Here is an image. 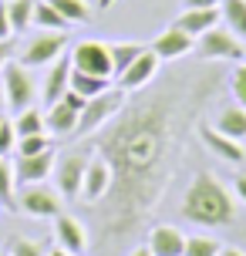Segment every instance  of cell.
I'll return each instance as SVG.
<instances>
[{
	"mask_svg": "<svg viewBox=\"0 0 246 256\" xmlns=\"http://www.w3.org/2000/svg\"><path fill=\"white\" fill-rule=\"evenodd\" d=\"M182 216L196 222V226H230L236 219V202H233V192L226 189L212 172H199L189 189L182 196Z\"/></svg>",
	"mask_w": 246,
	"mask_h": 256,
	"instance_id": "cell-2",
	"label": "cell"
},
{
	"mask_svg": "<svg viewBox=\"0 0 246 256\" xmlns=\"http://www.w3.org/2000/svg\"><path fill=\"white\" fill-rule=\"evenodd\" d=\"M216 128H220L222 135L243 142L246 138V108H243V104H230V108H222L220 115H216Z\"/></svg>",
	"mask_w": 246,
	"mask_h": 256,
	"instance_id": "cell-20",
	"label": "cell"
},
{
	"mask_svg": "<svg viewBox=\"0 0 246 256\" xmlns=\"http://www.w3.org/2000/svg\"><path fill=\"white\" fill-rule=\"evenodd\" d=\"M199 135H202V142H206V148L212 155H220L222 162H243L246 152H243V142L230 138V135H222L216 125H199Z\"/></svg>",
	"mask_w": 246,
	"mask_h": 256,
	"instance_id": "cell-17",
	"label": "cell"
},
{
	"mask_svg": "<svg viewBox=\"0 0 246 256\" xmlns=\"http://www.w3.org/2000/svg\"><path fill=\"white\" fill-rule=\"evenodd\" d=\"M128 256H152V250H148V246H135Z\"/></svg>",
	"mask_w": 246,
	"mask_h": 256,
	"instance_id": "cell-38",
	"label": "cell"
},
{
	"mask_svg": "<svg viewBox=\"0 0 246 256\" xmlns=\"http://www.w3.org/2000/svg\"><path fill=\"white\" fill-rule=\"evenodd\" d=\"M220 78H168L166 84H145L142 94L125 98L98 135H88L104 162L112 166V189L98 202V250H115L138 232L145 216L162 199L186 128L206 102Z\"/></svg>",
	"mask_w": 246,
	"mask_h": 256,
	"instance_id": "cell-1",
	"label": "cell"
},
{
	"mask_svg": "<svg viewBox=\"0 0 246 256\" xmlns=\"http://www.w3.org/2000/svg\"><path fill=\"white\" fill-rule=\"evenodd\" d=\"M125 98H128V91H122V88H112L102 91V94H94V98H88L84 102V108H81V115H78V128H74V135L78 138H88V135H94L102 125H108L112 118L122 112V104H125Z\"/></svg>",
	"mask_w": 246,
	"mask_h": 256,
	"instance_id": "cell-3",
	"label": "cell"
},
{
	"mask_svg": "<svg viewBox=\"0 0 246 256\" xmlns=\"http://www.w3.org/2000/svg\"><path fill=\"white\" fill-rule=\"evenodd\" d=\"M54 236H58V246L61 250H68L71 256H81L84 250H88V230L81 226L74 216H54Z\"/></svg>",
	"mask_w": 246,
	"mask_h": 256,
	"instance_id": "cell-15",
	"label": "cell"
},
{
	"mask_svg": "<svg viewBox=\"0 0 246 256\" xmlns=\"http://www.w3.org/2000/svg\"><path fill=\"white\" fill-rule=\"evenodd\" d=\"M196 54L202 61H246V48L230 27H209L206 34L196 38Z\"/></svg>",
	"mask_w": 246,
	"mask_h": 256,
	"instance_id": "cell-5",
	"label": "cell"
},
{
	"mask_svg": "<svg viewBox=\"0 0 246 256\" xmlns=\"http://www.w3.org/2000/svg\"><path fill=\"white\" fill-rule=\"evenodd\" d=\"M182 7L186 10H192V7H220V0H182Z\"/></svg>",
	"mask_w": 246,
	"mask_h": 256,
	"instance_id": "cell-37",
	"label": "cell"
},
{
	"mask_svg": "<svg viewBox=\"0 0 246 256\" xmlns=\"http://www.w3.org/2000/svg\"><path fill=\"white\" fill-rule=\"evenodd\" d=\"M230 88H233L236 104H243V108H246V61H240V64H236L233 78H230Z\"/></svg>",
	"mask_w": 246,
	"mask_h": 256,
	"instance_id": "cell-32",
	"label": "cell"
},
{
	"mask_svg": "<svg viewBox=\"0 0 246 256\" xmlns=\"http://www.w3.org/2000/svg\"><path fill=\"white\" fill-rule=\"evenodd\" d=\"M88 168V155L84 152H68L54 158V189L61 192V199H78L81 196V179Z\"/></svg>",
	"mask_w": 246,
	"mask_h": 256,
	"instance_id": "cell-8",
	"label": "cell"
},
{
	"mask_svg": "<svg viewBox=\"0 0 246 256\" xmlns=\"http://www.w3.org/2000/svg\"><path fill=\"white\" fill-rule=\"evenodd\" d=\"M152 51L158 54V61H179V58L196 51V38L189 30H182L179 24H172L152 40Z\"/></svg>",
	"mask_w": 246,
	"mask_h": 256,
	"instance_id": "cell-13",
	"label": "cell"
},
{
	"mask_svg": "<svg viewBox=\"0 0 246 256\" xmlns=\"http://www.w3.org/2000/svg\"><path fill=\"white\" fill-rule=\"evenodd\" d=\"M54 148H44L38 155H17L14 162V186H34V182H44L54 172Z\"/></svg>",
	"mask_w": 246,
	"mask_h": 256,
	"instance_id": "cell-11",
	"label": "cell"
},
{
	"mask_svg": "<svg viewBox=\"0 0 246 256\" xmlns=\"http://www.w3.org/2000/svg\"><path fill=\"white\" fill-rule=\"evenodd\" d=\"M44 256H71V253H68V250H61V246H58V250H51V253H44Z\"/></svg>",
	"mask_w": 246,
	"mask_h": 256,
	"instance_id": "cell-41",
	"label": "cell"
},
{
	"mask_svg": "<svg viewBox=\"0 0 246 256\" xmlns=\"http://www.w3.org/2000/svg\"><path fill=\"white\" fill-rule=\"evenodd\" d=\"M0 81H4V98H7V108L10 112H24L34 104L38 98V84H34V78H30V68L10 58V61L0 68Z\"/></svg>",
	"mask_w": 246,
	"mask_h": 256,
	"instance_id": "cell-4",
	"label": "cell"
},
{
	"mask_svg": "<svg viewBox=\"0 0 246 256\" xmlns=\"http://www.w3.org/2000/svg\"><path fill=\"white\" fill-rule=\"evenodd\" d=\"M71 88V54H61L58 61L48 64V78L40 84V102L51 108L54 102L64 98V91Z\"/></svg>",
	"mask_w": 246,
	"mask_h": 256,
	"instance_id": "cell-14",
	"label": "cell"
},
{
	"mask_svg": "<svg viewBox=\"0 0 246 256\" xmlns=\"http://www.w3.org/2000/svg\"><path fill=\"white\" fill-rule=\"evenodd\" d=\"M112 4H115V0H98V7H102V10H108Z\"/></svg>",
	"mask_w": 246,
	"mask_h": 256,
	"instance_id": "cell-42",
	"label": "cell"
},
{
	"mask_svg": "<svg viewBox=\"0 0 246 256\" xmlns=\"http://www.w3.org/2000/svg\"><path fill=\"white\" fill-rule=\"evenodd\" d=\"M71 64L88 74L112 78V44L104 40H78L71 48Z\"/></svg>",
	"mask_w": 246,
	"mask_h": 256,
	"instance_id": "cell-9",
	"label": "cell"
},
{
	"mask_svg": "<svg viewBox=\"0 0 246 256\" xmlns=\"http://www.w3.org/2000/svg\"><path fill=\"white\" fill-rule=\"evenodd\" d=\"M14 54H17V51H14V40H0V68L10 61Z\"/></svg>",
	"mask_w": 246,
	"mask_h": 256,
	"instance_id": "cell-35",
	"label": "cell"
},
{
	"mask_svg": "<svg viewBox=\"0 0 246 256\" xmlns=\"http://www.w3.org/2000/svg\"><path fill=\"white\" fill-rule=\"evenodd\" d=\"M68 48V30H40L38 38H30L14 54L24 68H48L51 61H58Z\"/></svg>",
	"mask_w": 246,
	"mask_h": 256,
	"instance_id": "cell-6",
	"label": "cell"
},
{
	"mask_svg": "<svg viewBox=\"0 0 246 256\" xmlns=\"http://www.w3.org/2000/svg\"><path fill=\"white\" fill-rule=\"evenodd\" d=\"M108 88H112V78L88 74V71H78V68L71 64V91H78L84 102L94 98V94H102V91H108Z\"/></svg>",
	"mask_w": 246,
	"mask_h": 256,
	"instance_id": "cell-21",
	"label": "cell"
},
{
	"mask_svg": "<svg viewBox=\"0 0 246 256\" xmlns=\"http://www.w3.org/2000/svg\"><path fill=\"white\" fill-rule=\"evenodd\" d=\"M34 4L38 0H7V17H10V30L24 34L34 24Z\"/></svg>",
	"mask_w": 246,
	"mask_h": 256,
	"instance_id": "cell-23",
	"label": "cell"
},
{
	"mask_svg": "<svg viewBox=\"0 0 246 256\" xmlns=\"http://www.w3.org/2000/svg\"><path fill=\"white\" fill-rule=\"evenodd\" d=\"M14 148H17V132H14L10 118H4V125H0V158H7Z\"/></svg>",
	"mask_w": 246,
	"mask_h": 256,
	"instance_id": "cell-33",
	"label": "cell"
},
{
	"mask_svg": "<svg viewBox=\"0 0 246 256\" xmlns=\"http://www.w3.org/2000/svg\"><path fill=\"white\" fill-rule=\"evenodd\" d=\"M14 132H17V138H24V135H44V132H48L44 115H40L34 104L24 108V112H17V118H14Z\"/></svg>",
	"mask_w": 246,
	"mask_h": 256,
	"instance_id": "cell-25",
	"label": "cell"
},
{
	"mask_svg": "<svg viewBox=\"0 0 246 256\" xmlns=\"http://www.w3.org/2000/svg\"><path fill=\"white\" fill-rule=\"evenodd\" d=\"M156 74H158V54L152 51V48H145V51L138 54V58H135V61H132L115 81H118V88H122V91H142L145 84L156 81Z\"/></svg>",
	"mask_w": 246,
	"mask_h": 256,
	"instance_id": "cell-10",
	"label": "cell"
},
{
	"mask_svg": "<svg viewBox=\"0 0 246 256\" xmlns=\"http://www.w3.org/2000/svg\"><path fill=\"white\" fill-rule=\"evenodd\" d=\"M4 118H7V115H0V125H4Z\"/></svg>",
	"mask_w": 246,
	"mask_h": 256,
	"instance_id": "cell-43",
	"label": "cell"
},
{
	"mask_svg": "<svg viewBox=\"0 0 246 256\" xmlns=\"http://www.w3.org/2000/svg\"><path fill=\"white\" fill-rule=\"evenodd\" d=\"M14 166L7 158H0V209L17 212V196H14Z\"/></svg>",
	"mask_w": 246,
	"mask_h": 256,
	"instance_id": "cell-27",
	"label": "cell"
},
{
	"mask_svg": "<svg viewBox=\"0 0 246 256\" xmlns=\"http://www.w3.org/2000/svg\"><path fill=\"white\" fill-rule=\"evenodd\" d=\"M34 24L44 27V30H68V20L54 10L48 0H38V4H34Z\"/></svg>",
	"mask_w": 246,
	"mask_h": 256,
	"instance_id": "cell-28",
	"label": "cell"
},
{
	"mask_svg": "<svg viewBox=\"0 0 246 256\" xmlns=\"http://www.w3.org/2000/svg\"><path fill=\"white\" fill-rule=\"evenodd\" d=\"M54 10L64 17L68 24H84V20H91V7L88 0H48Z\"/></svg>",
	"mask_w": 246,
	"mask_h": 256,
	"instance_id": "cell-26",
	"label": "cell"
},
{
	"mask_svg": "<svg viewBox=\"0 0 246 256\" xmlns=\"http://www.w3.org/2000/svg\"><path fill=\"white\" fill-rule=\"evenodd\" d=\"M220 256H246L243 250H233V246H226V250H220Z\"/></svg>",
	"mask_w": 246,
	"mask_h": 256,
	"instance_id": "cell-39",
	"label": "cell"
},
{
	"mask_svg": "<svg viewBox=\"0 0 246 256\" xmlns=\"http://www.w3.org/2000/svg\"><path fill=\"white\" fill-rule=\"evenodd\" d=\"M220 17H222V24L246 44V0H220Z\"/></svg>",
	"mask_w": 246,
	"mask_h": 256,
	"instance_id": "cell-22",
	"label": "cell"
},
{
	"mask_svg": "<svg viewBox=\"0 0 246 256\" xmlns=\"http://www.w3.org/2000/svg\"><path fill=\"white\" fill-rule=\"evenodd\" d=\"M176 24H179L182 30H189L192 38H199V34H206L209 27L220 24V7H192V10L182 14Z\"/></svg>",
	"mask_w": 246,
	"mask_h": 256,
	"instance_id": "cell-19",
	"label": "cell"
},
{
	"mask_svg": "<svg viewBox=\"0 0 246 256\" xmlns=\"http://www.w3.org/2000/svg\"><path fill=\"white\" fill-rule=\"evenodd\" d=\"M78 108H71V104L61 98V102H54L51 108H48V115H44V125H48V132L51 135H61V138H68V135H74V128H78Z\"/></svg>",
	"mask_w": 246,
	"mask_h": 256,
	"instance_id": "cell-18",
	"label": "cell"
},
{
	"mask_svg": "<svg viewBox=\"0 0 246 256\" xmlns=\"http://www.w3.org/2000/svg\"><path fill=\"white\" fill-rule=\"evenodd\" d=\"M233 192H236V196H240V199L246 202V172H240V176L233 179Z\"/></svg>",
	"mask_w": 246,
	"mask_h": 256,
	"instance_id": "cell-36",
	"label": "cell"
},
{
	"mask_svg": "<svg viewBox=\"0 0 246 256\" xmlns=\"http://www.w3.org/2000/svg\"><path fill=\"white\" fill-rule=\"evenodd\" d=\"M14 30H10V17H7V4L0 0V40H10Z\"/></svg>",
	"mask_w": 246,
	"mask_h": 256,
	"instance_id": "cell-34",
	"label": "cell"
},
{
	"mask_svg": "<svg viewBox=\"0 0 246 256\" xmlns=\"http://www.w3.org/2000/svg\"><path fill=\"white\" fill-rule=\"evenodd\" d=\"M44 148H54L48 135H24V138H17V148H14V152L17 155H38V152H44Z\"/></svg>",
	"mask_w": 246,
	"mask_h": 256,
	"instance_id": "cell-31",
	"label": "cell"
},
{
	"mask_svg": "<svg viewBox=\"0 0 246 256\" xmlns=\"http://www.w3.org/2000/svg\"><path fill=\"white\" fill-rule=\"evenodd\" d=\"M145 246L152 250V256H182V250H186V232H182L179 226L158 222V226L148 230Z\"/></svg>",
	"mask_w": 246,
	"mask_h": 256,
	"instance_id": "cell-16",
	"label": "cell"
},
{
	"mask_svg": "<svg viewBox=\"0 0 246 256\" xmlns=\"http://www.w3.org/2000/svg\"><path fill=\"white\" fill-rule=\"evenodd\" d=\"M220 240H212V236H186L182 256H220Z\"/></svg>",
	"mask_w": 246,
	"mask_h": 256,
	"instance_id": "cell-29",
	"label": "cell"
},
{
	"mask_svg": "<svg viewBox=\"0 0 246 256\" xmlns=\"http://www.w3.org/2000/svg\"><path fill=\"white\" fill-rule=\"evenodd\" d=\"M0 256H4V253H0Z\"/></svg>",
	"mask_w": 246,
	"mask_h": 256,
	"instance_id": "cell-44",
	"label": "cell"
},
{
	"mask_svg": "<svg viewBox=\"0 0 246 256\" xmlns=\"http://www.w3.org/2000/svg\"><path fill=\"white\" fill-rule=\"evenodd\" d=\"M7 112V98H4V81H0V115Z\"/></svg>",
	"mask_w": 246,
	"mask_h": 256,
	"instance_id": "cell-40",
	"label": "cell"
},
{
	"mask_svg": "<svg viewBox=\"0 0 246 256\" xmlns=\"http://www.w3.org/2000/svg\"><path fill=\"white\" fill-rule=\"evenodd\" d=\"M7 256H44V246L38 240H27V236H10L7 240Z\"/></svg>",
	"mask_w": 246,
	"mask_h": 256,
	"instance_id": "cell-30",
	"label": "cell"
},
{
	"mask_svg": "<svg viewBox=\"0 0 246 256\" xmlns=\"http://www.w3.org/2000/svg\"><path fill=\"white\" fill-rule=\"evenodd\" d=\"M112 189V166L104 162L102 155L98 158H88V168H84V179H81V196L88 206H98Z\"/></svg>",
	"mask_w": 246,
	"mask_h": 256,
	"instance_id": "cell-12",
	"label": "cell"
},
{
	"mask_svg": "<svg viewBox=\"0 0 246 256\" xmlns=\"http://www.w3.org/2000/svg\"><path fill=\"white\" fill-rule=\"evenodd\" d=\"M61 192L44 186V182H34V186H20V196H17V209L27 212L30 219H54L61 212Z\"/></svg>",
	"mask_w": 246,
	"mask_h": 256,
	"instance_id": "cell-7",
	"label": "cell"
},
{
	"mask_svg": "<svg viewBox=\"0 0 246 256\" xmlns=\"http://www.w3.org/2000/svg\"><path fill=\"white\" fill-rule=\"evenodd\" d=\"M142 51H145V44H135V40H118V44H112V78L122 74Z\"/></svg>",
	"mask_w": 246,
	"mask_h": 256,
	"instance_id": "cell-24",
	"label": "cell"
}]
</instances>
